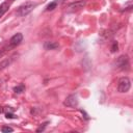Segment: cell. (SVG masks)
Segmentation results:
<instances>
[{
    "mask_svg": "<svg viewBox=\"0 0 133 133\" xmlns=\"http://www.w3.org/2000/svg\"><path fill=\"white\" fill-rule=\"evenodd\" d=\"M35 6H37V3H34V2H31V1L25 2V3H23L22 5H20L19 7H18V10H17V16L24 17L26 15H28L30 12L33 11V8Z\"/></svg>",
    "mask_w": 133,
    "mask_h": 133,
    "instance_id": "6da1fadb",
    "label": "cell"
},
{
    "mask_svg": "<svg viewBox=\"0 0 133 133\" xmlns=\"http://www.w3.org/2000/svg\"><path fill=\"white\" fill-rule=\"evenodd\" d=\"M130 80L128 77H122L119 80V84H118V91L120 93H127L130 90Z\"/></svg>",
    "mask_w": 133,
    "mask_h": 133,
    "instance_id": "7a4b0ae2",
    "label": "cell"
},
{
    "mask_svg": "<svg viewBox=\"0 0 133 133\" xmlns=\"http://www.w3.org/2000/svg\"><path fill=\"white\" fill-rule=\"evenodd\" d=\"M114 66L118 70H125L129 67V58L127 55L120 56L116 61H114Z\"/></svg>",
    "mask_w": 133,
    "mask_h": 133,
    "instance_id": "3957f363",
    "label": "cell"
},
{
    "mask_svg": "<svg viewBox=\"0 0 133 133\" xmlns=\"http://www.w3.org/2000/svg\"><path fill=\"white\" fill-rule=\"evenodd\" d=\"M85 5V1L83 0H80V1H76V2H73L71 3L69 6H68V13H74V12H77L79 10L83 8Z\"/></svg>",
    "mask_w": 133,
    "mask_h": 133,
    "instance_id": "277c9868",
    "label": "cell"
},
{
    "mask_svg": "<svg viewBox=\"0 0 133 133\" xmlns=\"http://www.w3.org/2000/svg\"><path fill=\"white\" fill-rule=\"evenodd\" d=\"M22 41H23V34L20 33V32H18V33H16L15 35H13L8 43H10V45L14 48V47H16V46H18V45H20Z\"/></svg>",
    "mask_w": 133,
    "mask_h": 133,
    "instance_id": "5b68a950",
    "label": "cell"
},
{
    "mask_svg": "<svg viewBox=\"0 0 133 133\" xmlns=\"http://www.w3.org/2000/svg\"><path fill=\"white\" fill-rule=\"evenodd\" d=\"M65 106H68V107H76L78 105V99L76 95H70L68 98L66 99V101L64 102Z\"/></svg>",
    "mask_w": 133,
    "mask_h": 133,
    "instance_id": "8992f818",
    "label": "cell"
},
{
    "mask_svg": "<svg viewBox=\"0 0 133 133\" xmlns=\"http://www.w3.org/2000/svg\"><path fill=\"white\" fill-rule=\"evenodd\" d=\"M58 43L56 42H46L45 44H44V48H45L46 50H54L56 48H58Z\"/></svg>",
    "mask_w": 133,
    "mask_h": 133,
    "instance_id": "52a82bcc",
    "label": "cell"
},
{
    "mask_svg": "<svg viewBox=\"0 0 133 133\" xmlns=\"http://www.w3.org/2000/svg\"><path fill=\"white\" fill-rule=\"evenodd\" d=\"M10 6H11V2H8V1H5V2H3L1 5H0V18H1L8 11Z\"/></svg>",
    "mask_w": 133,
    "mask_h": 133,
    "instance_id": "ba28073f",
    "label": "cell"
},
{
    "mask_svg": "<svg viewBox=\"0 0 133 133\" xmlns=\"http://www.w3.org/2000/svg\"><path fill=\"white\" fill-rule=\"evenodd\" d=\"M63 1V0H54V1H52L51 3H49L46 7V11L47 12H50V11H53V10H55V8L57 7V5Z\"/></svg>",
    "mask_w": 133,
    "mask_h": 133,
    "instance_id": "9c48e42d",
    "label": "cell"
},
{
    "mask_svg": "<svg viewBox=\"0 0 133 133\" xmlns=\"http://www.w3.org/2000/svg\"><path fill=\"white\" fill-rule=\"evenodd\" d=\"M12 58H6V59H4V60H2L1 63H0V71H2V70H4L6 67H8L11 64H12Z\"/></svg>",
    "mask_w": 133,
    "mask_h": 133,
    "instance_id": "30bf717a",
    "label": "cell"
},
{
    "mask_svg": "<svg viewBox=\"0 0 133 133\" xmlns=\"http://www.w3.org/2000/svg\"><path fill=\"white\" fill-rule=\"evenodd\" d=\"M11 48H13L11 45H10V43L8 44H5V45H2V46H0V57H1L4 53L8 50V49H11Z\"/></svg>",
    "mask_w": 133,
    "mask_h": 133,
    "instance_id": "8fae6325",
    "label": "cell"
},
{
    "mask_svg": "<svg viewBox=\"0 0 133 133\" xmlns=\"http://www.w3.org/2000/svg\"><path fill=\"white\" fill-rule=\"evenodd\" d=\"M24 91H25V86H24L23 84L14 87V92H15L16 94H21V93H23Z\"/></svg>",
    "mask_w": 133,
    "mask_h": 133,
    "instance_id": "7c38bea8",
    "label": "cell"
},
{
    "mask_svg": "<svg viewBox=\"0 0 133 133\" xmlns=\"http://www.w3.org/2000/svg\"><path fill=\"white\" fill-rule=\"evenodd\" d=\"M48 122H46V123H44V124H42V125L37 129V132H41V131H44V130H45V128H46V126L48 125Z\"/></svg>",
    "mask_w": 133,
    "mask_h": 133,
    "instance_id": "4fadbf2b",
    "label": "cell"
},
{
    "mask_svg": "<svg viewBox=\"0 0 133 133\" xmlns=\"http://www.w3.org/2000/svg\"><path fill=\"white\" fill-rule=\"evenodd\" d=\"M1 131H2L3 133H6V132H13V131H14V129H13V128H11V127H6V126H4V127H2V128H1Z\"/></svg>",
    "mask_w": 133,
    "mask_h": 133,
    "instance_id": "5bb4252c",
    "label": "cell"
},
{
    "mask_svg": "<svg viewBox=\"0 0 133 133\" xmlns=\"http://www.w3.org/2000/svg\"><path fill=\"white\" fill-rule=\"evenodd\" d=\"M118 49H119L118 43H117V42H113L112 46H111V52H116V51H118Z\"/></svg>",
    "mask_w": 133,
    "mask_h": 133,
    "instance_id": "9a60e30c",
    "label": "cell"
},
{
    "mask_svg": "<svg viewBox=\"0 0 133 133\" xmlns=\"http://www.w3.org/2000/svg\"><path fill=\"white\" fill-rule=\"evenodd\" d=\"M5 118H6V119H16L17 117L15 116V114L11 113V112H7V113L5 114Z\"/></svg>",
    "mask_w": 133,
    "mask_h": 133,
    "instance_id": "2e32d148",
    "label": "cell"
},
{
    "mask_svg": "<svg viewBox=\"0 0 133 133\" xmlns=\"http://www.w3.org/2000/svg\"><path fill=\"white\" fill-rule=\"evenodd\" d=\"M2 112H3V108L0 107V113H2Z\"/></svg>",
    "mask_w": 133,
    "mask_h": 133,
    "instance_id": "e0dca14e",
    "label": "cell"
},
{
    "mask_svg": "<svg viewBox=\"0 0 133 133\" xmlns=\"http://www.w3.org/2000/svg\"><path fill=\"white\" fill-rule=\"evenodd\" d=\"M10 1H11V2H13V1H15V0H10Z\"/></svg>",
    "mask_w": 133,
    "mask_h": 133,
    "instance_id": "ac0fdd59",
    "label": "cell"
}]
</instances>
